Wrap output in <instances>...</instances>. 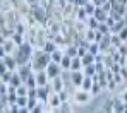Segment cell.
I'll return each mask as SVG.
<instances>
[{
	"mask_svg": "<svg viewBox=\"0 0 127 113\" xmlns=\"http://www.w3.org/2000/svg\"><path fill=\"white\" fill-rule=\"evenodd\" d=\"M52 62V57L50 53H46L43 48H34L33 51V57H31V65H33V70L38 72V70H45L46 65Z\"/></svg>",
	"mask_w": 127,
	"mask_h": 113,
	"instance_id": "cell-1",
	"label": "cell"
},
{
	"mask_svg": "<svg viewBox=\"0 0 127 113\" xmlns=\"http://www.w3.org/2000/svg\"><path fill=\"white\" fill-rule=\"evenodd\" d=\"M91 98H93V94H91L89 91L81 89V88L72 92V101H74V103H79V105H86L88 101H91Z\"/></svg>",
	"mask_w": 127,
	"mask_h": 113,
	"instance_id": "cell-2",
	"label": "cell"
},
{
	"mask_svg": "<svg viewBox=\"0 0 127 113\" xmlns=\"http://www.w3.org/2000/svg\"><path fill=\"white\" fill-rule=\"evenodd\" d=\"M46 74H48V77H50V81L52 79H55V77H59V75H62V72H64V68H62V65L59 64V62H50L48 65H46Z\"/></svg>",
	"mask_w": 127,
	"mask_h": 113,
	"instance_id": "cell-3",
	"label": "cell"
},
{
	"mask_svg": "<svg viewBox=\"0 0 127 113\" xmlns=\"http://www.w3.org/2000/svg\"><path fill=\"white\" fill-rule=\"evenodd\" d=\"M46 105H48V112H52V110H59V106L62 105V99H60L59 92H55V91H53V92L50 94V98H48Z\"/></svg>",
	"mask_w": 127,
	"mask_h": 113,
	"instance_id": "cell-4",
	"label": "cell"
},
{
	"mask_svg": "<svg viewBox=\"0 0 127 113\" xmlns=\"http://www.w3.org/2000/svg\"><path fill=\"white\" fill-rule=\"evenodd\" d=\"M17 72H19V75L22 77V82H26V81H28V77L34 74L31 62H29V64H24V65H19V67H17Z\"/></svg>",
	"mask_w": 127,
	"mask_h": 113,
	"instance_id": "cell-5",
	"label": "cell"
},
{
	"mask_svg": "<svg viewBox=\"0 0 127 113\" xmlns=\"http://www.w3.org/2000/svg\"><path fill=\"white\" fill-rule=\"evenodd\" d=\"M83 79H84V72L83 70H70V81H72V84L76 88H81Z\"/></svg>",
	"mask_w": 127,
	"mask_h": 113,
	"instance_id": "cell-6",
	"label": "cell"
},
{
	"mask_svg": "<svg viewBox=\"0 0 127 113\" xmlns=\"http://www.w3.org/2000/svg\"><path fill=\"white\" fill-rule=\"evenodd\" d=\"M2 62L7 65L9 70H17V67H19V65H17V60H16V58H14V55H10V53L3 55V57H2Z\"/></svg>",
	"mask_w": 127,
	"mask_h": 113,
	"instance_id": "cell-7",
	"label": "cell"
},
{
	"mask_svg": "<svg viewBox=\"0 0 127 113\" xmlns=\"http://www.w3.org/2000/svg\"><path fill=\"white\" fill-rule=\"evenodd\" d=\"M113 113H126V101L120 96H113Z\"/></svg>",
	"mask_w": 127,
	"mask_h": 113,
	"instance_id": "cell-8",
	"label": "cell"
},
{
	"mask_svg": "<svg viewBox=\"0 0 127 113\" xmlns=\"http://www.w3.org/2000/svg\"><path fill=\"white\" fill-rule=\"evenodd\" d=\"M34 75H36V84L38 86H45V84L50 82V77H48L46 70H38V72H34Z\"/></svg>",
	"mask_w": 127,
	"mask_h": 113,
	"instance_id": "cell-9",
	"label": "cell"
},
{
	"mask_svg": "<svg viewBox=\"0 0 127 113\" xmlns=\"http://www.w3.org/2000/svg\"><path fill=\"white\" fill-rule=\"evenodd\" d=\"M50 84H52V89L55 91V92H60L62 89H65V84H64L62 75H59V77L52 79V81H50Z\"/></svg>",
	"mask_w": 127,
	"mask_h": 113,
	"instance_id": "cell-10",
	"label": "cell"
},
{
	"mask_svg": "<svg viewBox=\"0 0 127 113\" xmlns=\"http://www.w3.org/2000/svg\"><path fill=\"white\" fill-rule=\"evenodd\" d=\"M98 45H100V51H101V53H105L106 48H108V46H112V34H103V38L98 41Z\"/></svg>",
	"mask_w": 127,
	"mask_h": 113,
	"instance_id": "cell-11",
	"label": "cell"
},
{
	"mask_svg": "<svg viewBox=\"0 0 127 113\" xmlns=\"http://www.w3.org/2000/svg\"><path fill=\"white\" fill-rule=\"evenodd\" d=\"M2 46H3V50H5L7 53H10V55H14V51L17 50V45H16V41H14L12 38H7Z\"/></svg>",
	"mask_w": 127,
	"mask_h": 113,
	"instance_id": "cell-12",
	"label": "cell"
},
{
	"mask_svg": "<svg viewBox=\"0 0 127 113\" xmlns=\"http://www.w3.org/2000/svg\"><path fill=\"white\" fill-rule=\"evenodd\" d=\"M126 26H127V24H126V17H124V19H120V21H115L113 26L110 27V33H112V34H119Z\"/></svg>",
	"mask_w": 127,
	"mask_h": 113,
	"instance_id": "cell-13",
	"label": "cell"
},
{
	"mask_svg": "<svg viewBox=\"0 0 127 113\" xmlns=\"http://www.w3.org/2000/svg\"><path fill=\"white\" fill-rule=\"evenodd\" d=\"M100 112H105V113H113V96L106 98L105 103L100 106Z\"/></svg>",
	"mask_w": 127,
	"mask_h": 113,
	"instance_id": "cell-14",
	"label": "cell"
},
{
	"mask_svg": "<svg viewBox=\"0 0 127 113\" xmlns=\"http://www.w3.org/2000/svg\"><path fill=\"white\" fill-rule=\"evenodd\" d=\"M93 16H95V17H96V19H98L100 23H105V21H106V17H108V12H106V10L103 9V7H101V5H98Z\"/></svg>",
	"mask_w": 127,
	"mask_h": 113,
	"instance_id": "cell-15",
	"label": "cell"
},
{
	"mask_svg": "<svg viewBox=\"0 0 127 113\" xmlns=\"http://www.w3.org/2000/svg\"><path fill=\"white\" fill-rule=\"evenodd\" d=\"M57 48H60V46L57 45L53 40H46V41H45V45H43V50H45L46 53H53Z\"/></svg>",
	"mask_w": 127,
	"mask_h": 113,
	"instance_id": "cell-16",
	"label": "cell"
},
{
	"mask_svg": "<svg viewBox=\"0 0 127 113\" xmlns=\"http://www.w3.org/2000/svg\"><path fill=\"white\" fill-rule=\"evenodd\" d=\"M81 60H83V67H84V65H89V64H95L96 62V55H93L91 51H88V53H84L81 57Z\"/></svg>",
	"mask_w": 127,
	"mask_h": 113,
	"instance_id": "cell-17",
	"label": "cell"
},
{
	"mask_svg": "<svg viewBox=\"0 0 127 113\" xmlns=\"http://www.w3.org/2000/svg\"><path fill=\"white\" fill-rule=\"evenodd\" d=\"M64 55H65V53H64V48H57V50H55L53 53H50V57H52V60H53V62H59V64L62 62Z\"/></svg>",
	"mask_w": 127,
	"mask_h": 113,
	"instance_id": "cell-18",
	"label": "cell"
},
{
	"mask_svg": "<svg viewBox=\"0 0 127 113\" xmlns=\"http://www.w3.org/2000/svg\"><path fill=\"white\" fill-rule=\"evenodd\" d=\"M91 88H93V77H89V75H84V79H83V84H81V89L89 91V92H91Z\"/></svg>",
	"mask_w": 127,
	"mask_h": 113,
	"instance_id": "cell-19",
	"label": "cell"
},
{
	"mask_svg": "<svg viewBox=\"0 0 127 113\" xmlns=\"http://www.w3.org/2000/svg\"><path fill=\"white\" fill-rule=\"evenodd\" d=\"M83 72H84V75H89V77H93V75H96V74H98V72H96V65H95V64L84 65V67H83Z\"/></svg>",
	"mask_w": 127,
	"mask_h": 113,
	"instance_id": "cell-20",
	"label": "cell"
},
{
	"mask_svg": "<svg viewBox=\"0 0 127 113\" xmlns=\"http://www.w3.org/2000/svg\"><path fill=\"white\" fill-rule=\"evenodd\" d=\"M70 70H83V60H81V57H72Z\"/></svg>",
	"mask_w": 127,
	"mask_h": 113,
	"instance_id": "cell-21",
	"label": "cell"
},
{
	"mask_svg": "<svg viewBox=\"0 0 127 113\" xmlns=\"http://www.w3.org/2000/svg\"><path fill=\"white\" fill-rule=\"evenodd\" d=\"M83 7H84V10H86V12H88V16H93L98 5H96L95 2H91V0H88V2H86V3H84V5H83Z\"/></svg>",
	"mask_w": 127,
	"mask_h": 113,
	"instance_id": "cell-22",
	"label": "cell"
},
{
	"mask_svg": "<svg viewBox=\"0 0 127 113\" xmlns=\"http://www.w3.org/2000/svg\"><path fill=\"white\" fill-rule=\"evenodd\" d=\"M10 84H12V86H16V88L22 84V77L19 75V72H17V70H14V72H12V77H10Z\"/></svg>",
	"mask_w": 127,
	"mask_h": 113,
	"instance_id": "cell-23",
	"label": "cell"
},
{
	"mask_svg": "<svg viewBox=\"0 0 127 113\" xmlns=\"http://www.w3.org/2000/svg\"><path fill=\"white\" fill-rule=\"evenodd\" d=\"M64 53L69 57H77V45H67L64 48Z\"/></svg>",
	"mask_w": 127,
	"mask_h": 113,
	"instance_id": "cell-24",
	"label": "cell"
},
{
	"mask_svg": "<svg viewBox=\"0 0 127 113\" xmlns=\"http://www.w3.org/2000/svg\"><path fill=\"white\" fill-rule=\"evenodd\" d=\"M72 105H74V101H72V99H69V101H64L62 105H60V106H59V112H72V110H74V106H72Z\"/></svg>",
	"mask_w": 127,
	"mask_h": 113,
	"instance_id": "cell-25",
	"label": "cell"
},
{
	"mask_svg": "<svg viewBox=\"0 0 127 113\" xmlns=\"http://www.w3.org/2000/svg\"><path fill=\"white\" fill-rule=\"evenodd\" d=\"M89 16H88V12L84 10V7H77V10H76V19L77 21H86Z\"/></svg>",
	"mask_w": 127,
	"mask_h": 113,
	"instance_id": "cell-26",
	"label": "cell"
},
{
	"mask_svg": "<svg viewBox=\"0 0 127 113\" xmlns=\"http://www.w3.org/2000/svg\"><path fill=\"white\" fill-rule=\"evenodd\" d=\"M84 38L88 41H96V29H91V27H88L84 31Z\"/></svg>",
	"mask_w": 127,
	"mask_h": 113,
	"instance_id": "cell-27",
	"label": "cell"
},
{
	"mask_svg": "<svg viewBox=\"0 0 127 113\" xmlns=\"http://www.w3.org/2000/svg\"><path fill=\"white\" fill-rule=\"evenodd\" d=\"M86 24H88V27H91V29H98V24H100V21H98L95 16H89V17L86 19Z\"/></svg>",
	"mask_w": 127,
	"mask_h": 113,
	"instance_id": "cell-28",
	"label": "cell"
},
{
	"mask_svg": "<svg viewBox=\"0 0 127 113\" xmlns=\"http://www.w3.org/2000/svg\"><path fill=\"white\" fill-rule=\"evenodd\" d=\"M70 64H72V57H69V55H64L62 62H60L62 68H64V70H70Z\"/></svg>",
	"mask_w": 127,
	"mask_h": 113,
	"instance_id": "cell-29",
	"label": "cell"
},
{
	"mask_svg": "<svg viewBox=\"0 0 127 113\" xmlns=\"http://www.w3.org/2000/svg\"><path fill=\"white\" fill-rule=\"evenodd\" d=\"M88 51H91L93 55L101 53V51H100V45H98V41H91V43H89V48H88Z\"/></svg>",
	"mask_w": 127,
	"mask_h": 113,
	"instance_id": "cell-30",
	"label": "cell"
},
{
	"mask_svg": "<svg viewBox=\"0 0 127 113\" xmlns=\"http://www.w3.org/2000/svg\"><path fill=\"white\" fill-rule=\"evenodd\" d=\"M28 91H29V88L22 82L21 86H17V89H16V92H17V96H28Z\"/></svg>",
	"mask_w": 127,
	"mask_h": 113,
	"instance_id": "cell-31",
	"label": "cell"
},
{
	"mask_svg": "<svg viewBox=\"0 0 127 113\" xmlns=\"http://www.w3.org/2000/svg\"><path fill=\"white\" fill-rule=\"evenodd\" d=\"M98 31H100L101 34H112V33H110V26H108L106 23H100L98 24Z\"/></svg>",
	"mask_w": 127,
	"mask_h": 113,
	"instance_id": "cell-32",
	"label": "cell"
},
{
	"mask_svg": "<svg viewBox=\"0 0 127 113\" xmlns=\"http://www.w3.org/2000/svg\"><path fill=\"white\" fill-rule=\"evenodd\" d=\"M24 84H26L28 88H38V84H36V75H34V74H33V75H29V77H28V81H26Z\"/></svg>",
	"mask_w": 127,
	"mask_h": 113,
	"instance_id": "cell-33",
	"label": "cell"
},
{
	"mask_svg": "<svg viewBox=\"0 0 127 113\" xmlns=\"http://www.w3.org/2000/svg\"><path fill=\"white\" fill-rule=\"evenodd\" d=\"M122 43H124V41L120 40V36H119V34H112V45H113V46H117V48H119Z\"/></svg>",
	"mask_w": 127,
	"mask_h": 113,
	"instance_id": "cell-34",
	"label": "cell"
},
{
	"mask_svg": "<svg viewBox=\"0 0 127 113\" xmlns=\"http://www.w3.org/2000/svg\"><path fill=\"white\" fill-rule=\"evenodd\" d=\"M19 106H28V96H17V101H16Z\"/></svg>",
	"mask_w": 127,
	"mask_h": 113,
	"instance_id": "cell-35",
	"label": "cell"
},
{
	"mask_svg": "<svg viewBox=\"0 0 127 113\" xmlns=\"http://www.w3.org/2000/svg\"><path fill=\"white\" fill-rule=\"evenodd\" d=\"M119 53H120V55H126V57H127V41H124L122 45L119 46Z\"/></svg>",
	"mask_w": 127,
	"mask_h": 113,
	"instance_id": "cell-36",
	"label": "cell"
},
{
	"mask_svg": "<svg viewBox=\"0 0 127 113\" xmlns=\"http://www.w3.org/2000/svg\"><path fill=\"white\" fill-rule=\"evenodd\" d=\"M113 81H115L117 84H122V82H124V77L120 75V72H117V74H113Z\"/></svg>",
	"mask_w": 127,
	"mask_h": 113,
	"instance_id": "cell-37",
	"label": "cell"
},
{
	"mask_svg": "<svg viewBox=\"0 0 127 113\" xmlns=\"http://www.w3.org/2000/svg\"><path fill=\"white\" fill-rule=\"evenodd\" d=\"M119 36H120V40H122V41H127V26L120 31V33H119Z\"/></svg>",
	"mask_w": 127,
	"mask_h": 113,
	"instance_id": "cell-38",
	"label": "cell"
},
{
	"mask_svg": "<svg viewBox=\"0 0 127 113\" xmlns=\"http://www.w3.org/2000/svg\"><path fill=\"white\" fill-rule=\"evenodd\" d=\"M84 53H88V48H84V46H79V45H77V57H83Z\"/></svg>",
	"mask_w": 127,
	"mask_h": 113,
	"instance_id": "cell-39",
	"label": "cell"
},
{
	"mask_svg": "<svg viewBox=\"0 0 127 113\" xmlns=\"http://www.w3.org/2000/svg\"><path fill=\"white\" fill-rule=\"evenodd\" d=\"M120 75L124 77V81H127V65H122L120 67Z\"/></svg>",
	"mask_w": 127,
	"mask_h": 113,
	"instance_id": "cell-40",
	"label": "cell"
},
{
	"mask_svg": "<svg viewBox=\"0 0 127 113\" xmlns=\"http://www.w3.org/2000/svg\"><path fill=\"white\" fill-rule=\"evenodd\" d=\"M7 70H9V68H7V65H5L3 62H0V75H2V74H5Z\"/></svg>",
	"mask_w": 127,
	"mask_h": 113,
	"instance_id": "cell-41",
	"label": "cell"
},
{
	"mask_svg": "<svg viewBox=\"0 0 127 113\" xmlns=\"http://www.w3.org/2000/svg\"><path fill=\"white\" fill-rule=\"evenodd\" d=\"M3 55H7V51H5V50H3V46L0 45V58H2V57H3Z\"/></svg>",
	"mask_w": 127,
	"mask_h": 113,
	"instance_id": "cell-42",
	"label": "cell"
},
{
	"mask_svg": "<svg viewBox=\"0 0 127 113\" xmlns=\"http://www.w3.org/2000/svg\"><path fill=\"white\" fill-rule=\"evenodd\" d=\"M120 98H122V99H124V101H126V103H127V89L124 91L122 94H120Z\"/></svg>",
	"mask_w": 127,
	"mask_h": 113,
	"instance_id": "cell-43",
	"label": "cell"
},
{
	"mask_svg": "<svg viewBox=\"0 0 127 113\" xmlns=\"http://www.w3.org/2000/svg\"><path fill=\"white\" fill-rule=\"evenodd\" d=\"M29 5H38V0H28Z\"/></svg>",
	"mask_w": 127,
	"mask_h": 113,
	"instance_id": "cell-44",
	"label": "cell"
},
{
	"mask_svg": "<svg viewBox=\"0 0 127 113\" xmlns=\"http://www.w3.org/2000/svg\"><path fill=\"white\" fill-rule=\"evenodd\" d=\"M67 2H69V3H74V2H76V0H67Z\"/></svg>",
	"mask_w": 127,
	"mask_h": 113,
	"instance_id": "cell-45",
	"label": "cell"
},
{
	"mask_svg": "<svg viewBox=\"0 0 127 113\" xmlns=\"http://www.w3.org/2000/svg\"><path fill=\"white\" fill-rule=\"evenodd\" d=\"M119 2H122V3H127V0H119Z\"/></svg>",
	"mask_w": 127,
	"mask_h": 113,
	"instance_id": "cell-46",
	"label": "cell"
},
{
	"mask_svg": "<svg viewBox=\"0 0 127 113\" xmlns=\"http://www.w3.org/2000/svg\"><path fill=\"white\" fill-rule=\"evenodd\" d=\"M0 5H2V2H0ZM0 16H2V12H0Z\"/></svg>",
	"mask_w": 127,
	"mask_h": 113,
	"instance_id": "cell-47",
	"label": "cell"
}]
</instances>
